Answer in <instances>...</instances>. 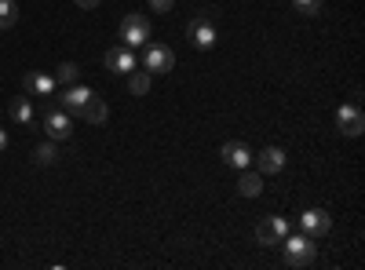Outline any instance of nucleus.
I'll use <instances>...</instances> for the list:
<instances>
[{"label":"nucleus","mask_w":365,"mask_h":270,"mask_svg":"<svg viewBox=\"0 0 365 270\" xmlns=\"http://www.w3.org/2000/svg\"><path fill=\"white\" fill-rule=\"evenodd\" d=\"M91 95H96V92H91L88 84H66V92L58 95V106H63L66 113H81V106H84Z\"/></svg>","instance_id":"obj_11"},{"label":"nucleus","mask_w":365,"mask_h":270,"mask_svg":"<svg viewBox=\"0 0 365 270\" xmlns=\"http://www.w3.org/2000/svg\"><path fill=\"white\" fill-rule=\"evenodd\" d=\"M4 150H8V132L0 128V154H4Z\"/></svg>","instance_id":"obj_24"},{"label":"nucleus","mask_w":365,"mask_h":270,"mask_svg":"<svg viewBox=\"0 0 365 270\" xmlns=\"http://www.w3.org/2000/svg\"><path fill=\"white\" fill-rule=\"evenodd\" d=\"M19 22V4L15 0H0V29H11Z\"/></svg>","instance_id":"obj_19"},{"label":"nucleus","mask_w":365,"mask_h":270,"mask_svg":"<svg viewBox=\"0 0 365 270\" xmlns=\"http://www.w3.org/2000/svg\"><path fill=\"white\" fill-rule=\"evenodd\" d=\"M296 4V11H303V15H318L322 11V0H292Z\"/></svg>","instance_id":"obj_21"},{"label":"nucleus","mask_w":365,"mask_h":270,"mask_svg":"<svg viewBox=\"0 0 365 270\" xmlns=\"http://www.w3.org/2000/svg\"><path fill=\"white\" fill-rule=\"evenodd\" d=\"M252 161H256L259 175H278V172H285V150L267 146V150H259V154H252Z\"/></svg>","instance_id":"obj_10"},{"label":"nucleus","mask_w":365,"mask_h":270,"mask_svg":"<svg viewBox=\"0 0 365 270\" xmlns=\"http://www.w3.org/2000/svg\"><path fill=\"white\" fill-rule=\"evenodd\" d=\"M150 29H154V26H150V19L139 15V11H132V15L120 19L117 37H120V44H125V48H143L150 41Z\"/></svg>","instance_id":"obj_3"},{"label":"nucleus","mask_w":365,"mask_h":270,"mask_svg":"<svg viewBox=\"0 0 365 270\" xmlns=\"http://www.w3.org/2000/svg\"><path fill=\"white\" fill-rule=\"evenodd\" d=\"M81 81V66L77 63H58L55 66V84H77Z\"/></svg>","instance_id":"obj_17"},{"label":"nucleus","mask_w":365,"mask_h":270,"mask_svg":"<svg viewBox=\"0 0 365 270\" xmlns=\"http://www.w3.org/2000/svg\"><path fill=\"white\" fill-rule=\"evenodd\" d=\"M146 51H143V70L154 77V73H168L172 66H175V55H172V48L168 44H143Z\"/></svg>","instance_id":"obj_4"},{"label":"nucleus","mask_w":365,"mask_h":270,"mask_svg":"<svg viewBox=\"0 0 365 270\" xmlns=\"http://www.w3.org/2000/svg\"><path fill=\"white\" fill-rule=\"evenodd\" d=\"M128 92H132V95H146V92H150V73H146V70L135 66V70L128 73Z\"/></svg>","instance_id":"obj_18"},{"label":"nucleus","mask_w":365,"mask_h":270,"mask_svg":"<svg viewBox=\"0 0 365 270\" xmlns=\"http://www.w3.org/2000/svg\"><path fill=\"white\" fill-rule=\"evenodd\" d=\"M285 234H289V223H285L282 216H270V219H263V223L256 227V242H259V245H282Z\"/></svg>","instance_id":"obj_9"},{"label":"nucleus","mask_w":365,"mask_h":270,"mask_svg":"<svg viewBox=\"0 0 365 270\" xmlns=\"http://www.w3.org/2000/svg\"><path fill=\"white\" fill-rule=\"evenodd\" d=\"M187 41H190L194 48H201V51L216 48V41H220L216 15H212V11H201V15H194V19L187 22Z\"/></svg>","instance_id":"obj_2"},{"label":"nucleus","mask_w":365,"mask_h":270,"mask_svg":"<svg viewBox=\"0 0 365 270\" xmlns=\"http://www.w3.org/2000/svg\"><path fill=\"white\" fill-rule=\"evenodd\" d=\"M285 266H292V270H303V266H311L314 259H318V245H314V237H307V234H285Z\"/></svg>","instance_id":"obj_1"},{"label":"nucleus","mask_w":365,"mask_h":270,"mask_svg":"<svg viewBox=\"0 0 365 270\" xmlns=\"http://www.w3.org/2000/svg\"><path fill=\"white\" fill-rule=\"evenodd\" d=\"M110 117V106H106V99H99V95H91L84 106H81V121H88V125H103Z\"/></svg>","instance_id":"obj_13"},{"label":"nucleus","mask_w":365,"mask_h":270,"mask_svg":"<svg viewBox=\"0 0 365 270\" xmlns=\"http://www.w3.org/2000/svg\"><path fill=\"white\" fill-rule=\"evenodd\" d=\"M8 113H11V121L15 125H34V103H29L26 95H19V99H11V106H8Z\"/></svg>","instance_id":"obj_16"},{"label":"nucleus","mask_w":365,"mask_h":270,"mask_svg":"<svg viewBox=\"0 0 365 270\" xmlns=\"http://www.w3.org/2000/svg\"><path fill=\"white\" fill-rule=\"evenodd\" d=\"M223 161L230 165V168H249L252 165V150L245 146V142H223Z\"/></svg>","instance_id":"obj_12"},{"label":"nucleus","mask_w":365,"mask_h":270,"mask_svg":"<svg viewBox=\"0 0 365 270\" xmlns=\"http://www.w3.org/2000/svg\"><path fill=\"white\" fill-rule=\"evenodd\" d=\"M103 63H106V70H113V73H132V70L139 66V58H135L132 48L117 44V48H110V51L103 55Z\"/></svg>","instance_id":"obj_8"},{"label":"nucleus","mask_w":365,"mask_h":270,"mask_svg":"<svg viewBox=\"0 0 365 270\" xmlns=\"http://www.w3.org/2000/svg\"><path fill=\"white\" fill-rule=\"evenodd\" d=\"M55 88H58L55 84V73H29L26 77V92L29 95H51Z\"/></svg>","instance_id":"obj_15"},{"label":"nucleus","mask_w":365,"mask_h":270,"mask_svg":"<svg viewBox=\"0 0 365 270\" xmlns=\"http://www.w3.org/2000/svg\"><path fill=\"white\" fill-rule=\"evenodd\" d=\"M237 194H241V197H259V194H263V175H259V172H249V168H241Z\"/></svg>","instance_id":"obj_14"},{"label":"nucleus","mask_w":365,"mask_h":270,"mask_svg":"<svg viewBox=\"0 0 365 270\" xmlns=\"http://www.w3.org/2000/svg\"><path fill=\"white\" fill-rule=\"evenodd\" d=\"M44 135H48L51 142L70 139V135H73V117H70L66 110H48V113H44Z\"/></svg>","instance_id":"obj_6"},{"label":"nucleus","mask_w":365,"mask_h":270,"mask_svg":"<svg viewBox=\"0 0 365 270\" xmlns=\"http://www.w3.org/2000/svg\"><path fill=\"white\" fill-rule=\"evenodd\" d=\"M150 8H154V11H172L175 0H150Z\"/></svg>","instance_id":"obj_22"},{"label":"nucleus","mask_w":365,"mask_h":270,"mask_svg":"<svg viewBox=\"0 0 365 270\" xmlns=\"http://www.w3.org/2000/svg\"><path fill=\"white\" fill-rule=\"evenodd\" d=\"M299 230L307 237H322V234L332 230V216L325 212V208H307V212L299 216Z\"/></svg>","instance_id":"obj_7"},{"label":"nucleus","mask_w":365,"mask_h":270,"mask_svg":"<svg viewBox=\"0 0 365 270\" xmlns=\"http://www.w3.org/2000/svg\"><path fill=\"white\" fill-rule=\"evenodd\" d=\"M73 4H77L81 11H96V8L103 4V0H73Z\"/></svg>","instance_id":"obj_23"},{"label":"nucleus","mask_w":365,"mask_h":270,"mask_svg":"<svg viewBox=\"0 0 365 270\" xmlns=\"http://www.w3.org/2000/svg\"><path fill=\"white\" fill-rule=\"evenodd\" d=\"M336 128H340L347 139H358V135L365 132V113H361L358 103H344V106L336 110Z\"/></svg>","instance_id":"obj_5"},{"label":"nucleus","mask_w":365,"mask_h":270,"mask_svg":"<svg viewBox=\"0 0 365 270\" xmlns=\"http://www.w3.org/2000/svg\"><path fill=\"white\" fill-rule=\"evenodd\" d=\"M34 161H37V165H44V168L58 161V150H55V142H51V139H48V142H41V146L34 150Z\"/></svg>","instance_id":"obj_20"}]
</instances>
